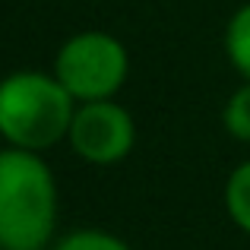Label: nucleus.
<instances>
[{"mask_svg":"<svg viewBox=\"0 0 250 250\" xmlns=\"http://www.w3.org/2000/svg\"><path fill=\"white\" fill-rule=\"evenodd\" d=\"M57 187L29 149L0 152V250H42L54 234Z\"/></svg>","mask_w":250,"mask_h":250,"instance_id":"f257e3e1","label":"nucleus"},{"mask_svg":"<svg viewBox=\"0 0 250 250\" xmlns=\"http://www.w3.org/2000/svg\"><path fill=\"white\" fill-rule=\"evenodd\" d=\"M76 98L57 76L19 70L0 80V136L13 149H42L61 143L70 133Z\"/></svg>","mask_w":250,"mask_h":250,"instance_id":"f03ea898","label":"nucleus"},{"mask_svg":"<svg viewBox=\"0 0 250 250\" xmlns=\"http://www.w3.org/2000/svg\"><path fill=\"white\" fill-rule=\"evenodd\" d=\"M127 67V51L117 38L104 32H80L57 51L54 76L76 102H102L124 85Z\"/></svg>","mask_w":250,"mask_h":250,"instance_id":"7ed1b4c3","label":"nucleus"},{"mask_svg":"<svg viewBox=\"0 0 250 250\" xmlns=\"http://www.w3.org/2000/svg\"><path fill=\"white\" fill-rule=\"evenodd\" d=\"M67 140L80 159L92 162V165H114L133 149L136 127L133 117L111 98L83 102L73 114Z\"/></svg>","mask_w":250,"mask_h":250,"instance_id":"20e7f679","label":"nucleus"},{"mask_svg":"<svg viewBox=\"0 0 250 250\" xmlns=\"http://www.w3.org/2000/svg\"><path fill=\"white\" fill-rule=\"evenodd\" d=\"M225 51H228V61L234 63V70L250 83V3L241 6L228 22Z\"/></svg>","mask_w":250,"mask_h":250,"instance_id":"39448f33","label":"nucleus"},{"mask_svg":"<svg viewBox=\"0 0 250 250\" xmlns=\"http://www.w3.org/2000/svg\"><path fill=\"white\" fill-rule=\"evenodd\" d=\"M225 206L234 225L250 234V162L231 171V177L225 184Z\"/></svg>","mask_w":250,"mask_h":250,"instance_id":"423d86ee","label":"nucleus"},{"mask_svg":"<svg viewBox=\"0 0 250 250\" xmlns=\"http://www.w3.org/2000/svg\"><path fill=\"white\" fill-rule=\"evenodd\" d=\"M222 121H225V130L234 136V140L250 143V83L241 85V89L228 98Z\"/></svg>","mask_w":250,"mask_h":250,"instance_id":"0eeeda50","label":"nucleus"},{"mask_svg":"<svg viewBox=\"0 0 250 250\" xmlns=\"http://www.w3.org/2000/svg\"><path fill=\"white\" fill-rule=\"evenodd\" d=\"M54 250H130L121 238L108 231H95V228H85V231H73L61 241Z\"/></svg>","mask_w":250,"mask_h":250,"instance_id":"6e6552de","label":"nucleus"}]
</instances>
